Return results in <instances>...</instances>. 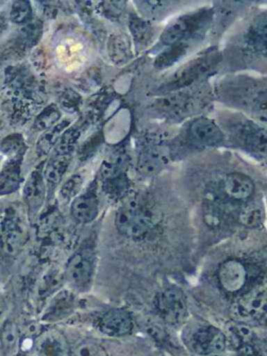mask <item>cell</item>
Returning <instances> with one entry per match:
<instances>
[{
    "instance_id": "7a4b0ae2",
    "label": "cell",
    "mask_w": 267,
    "mask_h": 356,
    "mask_svg": "<svg viewBox=\"0 0 267 356\" xmlns=\"http://www.w3.org/2000/svg\"><path fill=\"white\" fill-rule=\"evenodd\" d=\"M115 225L123 236L131 239L144 238L154 229V216L143 204L131 200L123 204L116 213Z\"/></svg>"
},
{
    "instance_id": "b9f144b4",
    "label": "cell",
    "mask_w": 267,
    "mask_h": 356,
    "mask_svg": "<svg viewBox=\"0 0 267 356\" xmlns=\"http://www.w3.org/2000/svg\"><path fill=\"white\" fill-rule=\"evenodd\" d=\"M4 309H6V300L0 295V316L3 314Z\"/></svg>"
},
{
    "instance_id": "d6a6232c",
    "label": "cell",
    "mask_w": 267,
    "mask_h": 356,
    "mask_svg": "<svg viewBox=\"0 0 267 356\" xmlns=\"http://www.w3.org/2000/svg\"><path fill=\"white\" fill-rule=\"evenodd\" d=\"M83 177L81 175H72L69 177L60 189V195L65 202L73 201L79 195L83 187Z\"/></svg>"
},
{
    "instance_id": "5bb4252c",
    "label": "cell",
    "mask_w": 267,
    "mask_h": 356,
    "mask_svg": "<svg viewBox=\"0 0 267 356\" xmlns=\"http://www.w3.org/2000/svg\"><path fill=\"white\" fill-rule=\"evenodd\" d=\"M222 191L227 197L234 201L246 202L254 193V185L250 177L233 172L223 179Z\"/></svg>"
},
{
    "instance_id": "60d3db41",
    "label": "cell",
    "mask_w": 267,
    "mask_h": 356,
    "mask_svg": "<svg viewBox=\"0 0 267 356\" xmlns=\"http://www.w3.org/2000/svg\"><path fill=\"white\" fill-rule=\"evenodd\" d=\"M8 26V19H6V16L0 15V35L6 32Z\"/></svg>"
},
{
    "instance_id": "8d00e7d4",
    "label": "cell",
    "mask_w": 267,
    "mask_h": 356,
    "mask_svg": "<svg viewBox=\"0 0 267 356\" xmlns=\"http://www.w3.org/2000/svg\"><path fill=\"white\" fill-rule=\"evenodd\" d=\"M75 356H108L106 350L93 341H83L75 347L73 351Z\"/></svg>"
},
{
    "instance_id": "ac0fdd59",
    "label": "cell",
    "mask_w": 267,
    "mask_h": 356,
    "mask_svg": "<svg viewBox=\"0 0 267 356\" xmlns=\"http://www.w3.org/2000/svg\"><path fill=\"white\" fill-rule=\"evenodd\" d=\"M75 298L70 291H58L44 314V320L58 321L66 318L74 308Z\"/></svg>"
},
{
    "instance_id": "8fae6325",
    "label": "cell",
    "mask_w": 267,
    "mask_h": 356,
    "mask_svg": "<svg viewBox=\"0 0 267 356\" xmlns=\"http://www.w3.org/2000/svg\"><path fill=\"white\" fill-rule=\"evenodd\" d=\"M35 356H70L67 339L60 331L48 329L35 339Z\"/></svg>"
},
{
    "instance_id": "ffe728a7",
    "label": "cell",
    "mask_w": 267,
    "mask_h": 356,
    "mask_svg": "<svg viewBox=\"0 0 267 356\" xmlns=\"http://www.w3.org/2000/svg\"><path fill=\"white\" fill-rule=\"evenodd\" d=\"M238 139L252 151L262 154L267 153V133L257 128L256 126L245 124L242 127Z\"/></svg>"
},
{
    "instance_id": "7bdbcfd3",
    "label": "cell",
    "mask_w": 267,
    "mask_h": 356,
    "mask_svg": "<svg viewBox=\"0 0 267 356\" xmlns=\"http://www.w3.org/2000/svg\"><path fill=\"white\" fill-rule=\"evenodd\" d=\"M2 166H3V157L0 155V170H1Z\"/></svg>"
},
{
    "instance_id": "277c9868",
    "label": "cell",
    "mask_w": 267,
    "mask_h": 356,
    "mask_svg": "<svg viewBox=\"0 0 267 356\" xmlns=\"http://www.w3.org/2000/svg\"><path fill=\"white\" fill-rule=\"evenodd\" d=\"M232 314L238 320L267 322V284L242 296L232 306Z\"/></svg>"
},
{
    "instance_id": "9c48e42d",
    "label": "cell",
    "mask_w": 267,
    "mask_h": 356,
    "mask_svg": "<svg viewBox=\"0 0 267 356\" xmlns=\"http://www.w3.org/2000/svg\"><path fill=\"white\" fill-rule=\"evenodd\" d=\"M46 186L45 180H44L43 170H35L25 181L23 186V199L29 210V214L31 218H35L38 212L43 207L45 202Z\"/></svg>"
},
{
    "instance_id": "cb8c5ba5",
    "label": "cell",
    "mask_w": 267,
    "mask_h": 356,
    "mask_svg": "<svg viewBox=\"0 0 267 356\" xmlns=\"http://www.w3.org/2000/svg\"><path fill=\"white\" fill-rule=\"evenodd\" d=\"M24 229L18 220H10L4 226L3 243L6 253L14 254L24 241Z\"/></svg>"
},
{
    "instance_id": "30bf717a",
    "label": "cell",
    "mask_w": 267,
    "mask_h": 356,
    "mask_svg": "<svg viewBox=\"0 0 267 356\" xmlns=\"http://www.w3.org/2000/svg\"><path fill=\"white\" fill-rule=\"evenodd\" d=\"M189 138L196 147H208L222 143L225 135L212 120L200 118L190 124Z\"/></svg>"
},
{
    "instance_id": "ba28073f",
    "label": "cell",
    "mask_w": 267,
    "mask_h": 356,
    "mask_svg": "<svg viewBox=\"0 0 267 356\" xmlns=\"http://www.w3.org/2000/svg\"><path fill=\"white\" fill-rule=\"evenodd\" d=\"M248 268L243 262L229 259L222 262L217 270L219 284L227 293H238L248 282Z\"/></svg>"
},
{
    "instance_id": "7402d4cb",
    "label": "cell",
    "mask_w": 267,
    "mask_h": 356,
    "mask_svg": "<svg viewBox=\"0 0 267 356\" xmlns=\"http://www.w3.org/2000/svg\"><path fill=\"white\" fill-rule=\"evenodd\" d=\"M166 164V156L164 152L159 149H145L140 156L138 168L143 175H154L160 172L161 168Z\"/></svg>"
},
{
    "instance_id": "f1b7e54d",
    "label": "cell",
    "mask_w": 267,
    "mask_h": 356,
    "mask_svg": "<svg viewBox=\"0 0 267 356\" xmlns=\"http://www.w3.org/2000/svg\"><path fill=\"white\" fill-rule=\"evenodd\" d=\"M79 131L75 128H68L62 136H60V140L56 143L54 149H52L51 154H56V155H72L74 152L75 145H76L77 140H79Z\"/></svg>"
},
{
    "instance_id": "f6af8a7d",
    "label": "cell",
    "mask_w": 267,
    "mask_h": 356,
    "mask_svg": "<svg viewBox=\"0 0 267 356\" xmlns=\"http://www.w3.org/2000/svg\"><path fill=\"white\" fill-rule=\"evenodd\" d=\"M0 8H1V3H0Z\"/></svg>"
},
{
    "instance_id": "4fadbf2b",
    "label": "cell",
    "mask_w": 267,
    "mask_h": 356,
    "mask_svg": "<svg viewBox=\"0 0 267 356\" xmlns=\"http://www.w3.org/2000/svg\"><path fill=\"white\" fill-rule=\"evenodd\" d=\"M98 199L95 191H86L77 195L71 202L70 212L74 220L79 224H89L98 216Z\"/></svg>"
},
{
    "instance_id": "9a60e30c",
    "label": "cell",
    "mask_w": 267,
    "mask_h": 356,
    "mask_svg": "<svg viewBox=\"0 0 267 356\" xmlns=\"http://www.w3.org/2000/svg\"><path fill=\"white\" fill-rule=\"evenodd\" d=\"M248 43L254 54L267 57V11L259 14L250 24Z\"/></svg>"
},
{
    "instance_id": "484cf974",
    "label": "cell",
    "mask_w": 267,
    "mask_h": 356,
    "mask_svg": "<svg viewBox=\"0 0 267 356\" xmlns=\"http://www.w3.org/2000/svg\"><path fill=\"white\" fill-rule=\"evenodd\" d=\"M238 220L246 228H259L264 222V212L258 204L248 203L240 210Z\"/></svg>"
},
{
    "instance_id": "d4e9b609",
    "label": "cell",
    "mask_w": 267,
    "mask_h": 356,
    "mask_svg": "<svg viewBox=\"0 0 267 356\" xmlns=\"http://www.w3.org/2000/svg\"><path fill=\"white\" fill-rule=\"evenodd\" d=\"M64 272L60 268H51L42 276L39 284V296L41 298H47L58 291L64 284Z\"/></svg>"
},
{
    "instance_id": "4316f807",
    "label": "cell",
    "mask_w": 267,
    "mask_h": 356,
    "mask_svg": "<svg viewBox=\"0 0 267 356\" xmlns=\"http://www.w3.org/2000/svg\"><path fill=\"white\" fill-rule=\"evenodd\" d=\"M60 120V111L58 106H47L35 118L33 124L35 132L43 133L56 126Z\"/></svg>"
},
{
    "instance_id": "52a82bcc",
    "label": "cell",
    "mask_w": 267,
    "mask_h": 356,
    "mask_svg": "<svg viewBox=\"0 0 267 356\" xmlns=\"http://www.w3.org/2000/svg\"><path fill=\"white\" fill-rule=\"evenodd\" d=\"M190 347L200 355H214L227 347V337L214 326H202L190 337Z\"/></svg>"
},
{
    "instance_id": "5b68a950",
    "label": "cell",
    "mask_w": 267,
    "mask_h": 356,
    "mask_svg": "<svg viewBox=\"0 0 267 356\" xmlns=\"http://www.w3.org/2000/svg\"><path fill=\"white\" fill-rule=\"evenodd\" d=\"M154 306L161 318L169 324H181L188 314L185 295L177 287L161 291L154 300Z\"/></svg>"
},
{
    "instance_id": "74e56055",
    "label": "cell",
    "mask_w": 267,
    "mask_h": 356,
    "mask_svg": "<svg viewBox=\"0 0 267 356\" xmlns=\"http://www.w3.org/2000/svg\"><path fill=\"white\" fill-rule=\"evenodd\" d=\"M252 112L259 122L267 124V89L259 92L252 99Z\"/></svg>"
},
{
    "instance_id": "e0dca14e",
    "label": "cell",
    "mask_w": 267,
    "mask_h": 356,
    "mask_svg": "<svg viewBox=\"0 0 267 356\" xmlns=\"http://www.w3.org/2000/svg\"><path fill=\"white\" fill-rule=\"evenodd\" d=\"M21 182V159L12 158L8 163L3 164L0 170V197L10 195L18 191Z\"/></svg>"
},
{
    "instance_id": "ee69618b",
    "label": "cell",
    "mask_w": 267,
    "mask_h": 356,
    "mask_svg": "<svg viewBox=\"0 0 267 356\" xmlns=\"http://www.w3.org/2000/svg\"><path fill=\"white\" fill-rule=\"evenodd\" d=\"M70 356H75V355H73V354H70Z\"/></svg>"
},
{
    "instance_id": "f35d334b",
    "label": "cell",
    "mask_w": 267,
    "mask_h": 356,
    "mask_svg": "<svg viewBox=\"0 0 267 356\" xmlns=\"http://www.w3.org/2000/svg\"><path fill=\"white\" fill-rule=\"evenodd\" d=\"M2 149L6 153H14L15 157H20L21 151L24 149L22 138L19 135H13V136L8 137L2 143Z\"/></svg>"
},
{
    "instance_id": "1f68e13d",
    "label": "cell",
    "mask_w": 267,
    "mask_h": 356,
    "mask_svg": "<svg viewBox=\"0 0 267 356\" xmlns=\"http://www.w3.org/2000/svg\"><path fill=\"white\" fill-rule=\"evenodd\" d=\"M189 104V97L185 95H175L167 99H161L158 108L168 114H177L185 109Z\"/></svg>"
},
{
    "instance_id": "4dcf8cb0",
    "label": "cell",
    "mask_w": 267,
    "mask_h": 356,
    "mask_svg": "<svg viewBox=\"0 0 267 356\" xmlns=\"http://www.w3.org/2000/svg\"><path fill=\"white\" fill-rule=\"evenodd\" d=\"M10 20L13 24H25L33 20V8L29 1H15L10 12Z\"/></svg>"
},
{
    "instance_id": "603a6c76",
    "label": "cell",
    "mask_w": 267,
    "mask_h": 356,
    "mask_svg": "<svg viewBox=\"0 0 267 356\" xmlns=\"http://www.w3.org/2000/svg\"><path fill=\"white\" fill-rule=\"evenodd\" d=\"M190 44L191 42H179L165 47L162 53L156 57L154 67L158 70H166L175 65L181 58L185 57L186 54L189 51Z\"/></svg>"
},
{
    "instance_id": "d590c367",
    "label": "cell",
    "mask_w": 267,
    "mask_h": 356,
    "mask_svg": "<svg viewBox=\"0 0 267 356\" xmlns=\"http://www.w3.org/2000/svg\"><path fill=\"white\" fill-rule=\"evenodd\" d=\"M42 29H43V24L38 20H31V22L23 26L22 32H21L23 43L29 47L35 44L41 36Z\"/></svg>"
},
{
    "instance_id": "83f0119b",
    "label": "cell",
    "mask_w": 267,
    "mask_h": 356,
    "mask_svg": "<svg viewBox=\"0 0 267 356\" xmlns=\"http://www.w3.org/2000/svg\"><path fill=\"white\" fill-rule=\"evenodd\" d=\"M19 339H20V334H19L17 325L12 321L4 323L0 332V343H1L2 351L6 355H10L16 350Z\"/></svg>"
},
{
    "instance_id": "7c38bea8",
    "label": "cell",
    "mask_w": 267,
    "mask_h": 356,
    "mask_svg": "<svg viewBox=\"0 0 267 356\" xmlns=\"http://www.w3.org/2000/svg\"><path fill=\"white\" fill-rule=\"evenodd\" d=\"M100 331L108 337H118L129 334L133 330V320L131 314L127 310L115 309L108 310L99 320Z\"/></svg>"
},
{
    "instance_id": "8992f818",
    "label": "cell",
    "mask_w": 267,
    "mask_h": 356,
    "mask_svg": "<svg viewBox=\"0 0 267 356\" xmlns=\"http://www.w3.org/2000/svg\"><path fill=\"white\" fill-rule=\"evenodd\" d=\"M94 273V259L87 251L77 252L69 258L65 268L67 282L79 291L90 289Z\"/></svg>"
},
{
    "instance_id": "44dd1931",
    "label": "cell",
    "mask_w": 267,
    "mask_h": 356,
    "mask_svg": "<svg viewBox=\"0 0 267 356\" xmlns=\"http://www.w3.org/2000/svg\"><path fill=\"white\" fill-rule=\"evenodd\" d=\"M108 57L116 65H124L131 59V44L127 37L122 35H113L108 39Z\"/></svg>"
},
{
    "instance_id": "ab89813d",
    "label": "cell",
    "mask_w": 267,
    "mask_h": 356,
    "mask_svg": "<svg viewBox=\"0 0 267 356\" xmlns=\"http://www.w3.org/2000/svg\"><path fill=\"white\" fill-rule=\"evenodd\" d=\"M238 356H260L252 343H245L237 349Z\"/></svg>"
},
{
    "instance_id": "2e32d148",
    "label": "cell",
    "mask_w": 267,
    "mask_h": 356,
    "mask_svg": "<svg viewBox=\"0 0 267 356\" xmlns=\"http://www.w3.org/2000/svg\"><path fill=\"white\" fill-rule=\"evenodd\" d=\"M71 159L72 155L51 154L43 170L44 180L47 188L54 189L60 184L70 165Z\"/></svg>"
},
{
    "instance_id": "3957f363",
    "label": "cell",
    "mask_w": 267,
    "mask_h": 356,
    "mask_svg": "<svg viewBox=\"0 0 267 356\" xmlns=\"http://www.w3.org/2000/svg\"><path fill=\"white\" fill-rule=\"evenodd\" d=\"M219 61V55L215 51H209L192 60L189 63L177 70L162 86L165 92L186 88L210 72Z\"/></svg>"
},
{
    "instance_id": "836d02e7",
    "label": "cell",
    "mask_w": 267,
    "mask_h": 356,
    "mask_svg": "<svg viewBox=\"0 0 267 356\" xmlns=\"http://www.w3.org/2000/svg\"><path fill=\"white\" fill-rule=\"evenodd\" d=\"M204 220L210 228L220 226L223 220V211L216 202H207L204 207Z\"/></svg>"
},
{
    "instance_id": "6da1fadb",
    "label": "cell",
    "mask_w": 267,
    "mask_h": 356,
    "mask_svg": "<svg viewBox=\"0 0 267 356\" xmlns=\"http://www.w3.org/2000/svg\"><path fill=\"white\" fill-rule=\"evenodd\" d=\"M212 16L211 10L202 9L177 18L163 31L160 44L168 47L179 42H192L207 30Z\"/></svg>"
},
{
    "instance_id": "d6986e66",
    "label": "cell",
    "mask_w": 267,
    "mask_h": 356,
    "mask_svg": "<svg viewBox=\"0 0 267 356\" xmlns=\"http://www.w3.org/2000/svg\"><path fill=\"white\" fill-rule=\"evenodd\" d=\"M69 126H70L69 120H60V122L50 128L49 130L42 133L41 136L38 139L37 145H35L37 155L40 156V157L41 156H47L54 149L56 143L60 140L63 133L69 128Z\"/></svg>"
},
{
    "instance_id": "f546056e",
    "label": "cell",
    "mask_w": 267,
    "mask_h": 356,
    "mask_svg": "<svg viewBox=\"0 0 267 356\" xmlns=\"http://www.w3.org/2000/svg\"><path fill=\"white\" fill-rule=\"evenodd\" d=\"M129 29L136 42L146 44L152 37V29L150 24L142 18L133 15L129 20Z\"/></svg>"
},
{
    "instance_id": "e575fe53",
    "label": "cell",
    "mask_w": 267,
    "mask_h": 356,
    "mask_svg": "<svg viewBox=\"0 0 267 356\" xmlns=\"http://www.w3.org/2000/svg\"><path fill=\"white\" fill-rule=\"evenodd\" d=\"M229 335H231V343L236 349L241 347L242 345L245 343H250L252 337V331L250 330V327L244 324H238L236 326L232 327L229 330Z\"/></svg>"
}]
</instances>
